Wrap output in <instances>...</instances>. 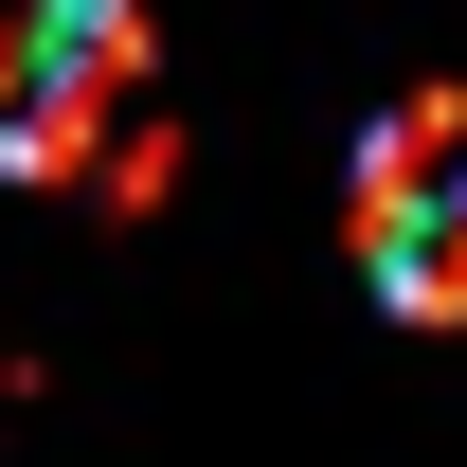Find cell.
<instances>
[{
	"label": "cell",
	"mask_w": 467,
	"mask_h": 467,
	"mask_svg": "<svg viewBox=\"0 0 467 467\" xmlns=\"http://www.w3.org/2000/svg\"><path fill=\"white\" fill-rule=\"evenodd\" d=\"M450 198H467V90H396V109L359 126V162H342V234H359V270H378V252H413Z\"/></svg>",
	"instance_id": "1"
},
{
	"label": "cell",
	"mask_w": 467,
	"mask_h": 467,
	"mask_svg": "<svg viewBox=\"0 0 467 467\" xmlns=\"http://www.w3.org/2000/svg\"><path fill=\"white\" fill-rule=\"evenodd\" d=\"M36 55H55V90L162 109V18H144V0H36Z\"/></svg>",
	"instance_id": "2"
},
{
	"label": "cell",
	"mask_w": 467,
	"mask_h": 467,
	"mask_svg": "<svg viewBox=\"0 0 467 467\" xmlns=\"http://www.w3.org/2000/svg\"><path fill=\"white\" fill-rule=\"evenodd\" d=\"M109 144H126V109H109V90H55V72H36V109L0 126V180H36V198H90V180H109Z\"/></svg>",
	"instance_id": "3"
},
{
	"label": "cell",
	"mask_w": 467,
	"mask_h": 467,
	"mask_svg": "<svg viewBox=\"0 0 467 467\" xmlns=\"http://www.w3.org/2000/svg\"><path fill=\"white\" fill-rule=\"evenodd\" d=\"M90 198H109V216H162V198H180V109H126V144H109Z\"/></svg>",
	"instance_id": "4"
},
{
	"label": "cell",
	"mask_w": 467,
	"mask_h": 467,
	"mask_svg": "<svg viewBox=\"0 0 467 467\" xmlns=\"http://www.w3.org/2000/svg\"><path fill=\"white\" fill-rule=\"evenodd\" d=\"M36 72H55V55H36V18H0V126L36 109Z\"/></svg>",
	"instance_id": "5"
}]
</instances>
